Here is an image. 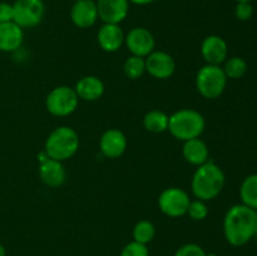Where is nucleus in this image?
<instances>
[{
  "instance_id": "f257e3e1",
  "label": "nucleus",
  "mask_w": 257,
  "mask_h": 256,
  "mask_svg": "<svg viewBox=\"0 0 257 256\" xmlns=\"http://www.w3.org/2000/svg\"><path fill=\"white\" fill-rule=\"evenodd\" d=\"M257 230V218L253 208L235 205L228 208L223 218V235L232 246H243L251 241Z\"/></svg>"
},
{
  "instance_id": "f03ea898",
  "label": "nucleus",
  "mask_w": 257,
  "mask_h": 256,
  "mask_svg": "<svg viewBox=\"0 0 257 256\" xmlns=\"http://www.w3.org/2000/svg\"><path fill=\"white\" fill-rule=\"evenodd\" d=\"M225 186V173L213 161L208 160L196 168L191 180V190L198 200L211 201L217 197Z\"/></svg>"
},
{
  "instance_id": "7ed1b4c3",
  "label": "nucleus",
  "mask_w": 257,
  "mask_h": 256,
  "mask_svg": "<svg viewBox=\"0 0 257 256\" xmlns=\"http://www.w3.org/2000/svg\"><path fill=\"white\" fill-rule=\"evenodd\" d=\"M206 127L205 117L198 110L192 108H182L170 115L168 130L171 135L178 141L200 138Z\"/></svg>"
},
{
  "instance_id": "20e7f679",
  "label": "nucleus",
  "mask_w": 257,
  "mask_h": 256,
  "mask_svg": "<svg viewBox=\"0 0 257 256\" xmlns=\"http://www.w3.org/2000/svg\"><path fill=\"white\" fill-rule=\"evenodd\" d=\"M79 145L80 141L77 131L68 125H60L49 133L45 141L44 151L49 158L64 162L78 152Z\"/></svg>"
},
{
  "instance_id": "39448f33",
  "label": "nucleus",
  "mask_w": 257,
  "mask_h": 256,
  "mask_svg": "<svg viewBox=\"0 0 257 256\" xmlns=\"http://www.w3.org/2000/svg\"><path fill=\"white\" fill-rule=\"evenodd\" d=\"M227 77L221 65L206 64L196 74L197 92L206 99H216L225 92Z\"/></svg>"
},
{
  "instance_id": "423d86ee",
  "label": "nucleus",
  "mask_w": 257,
  "mask_h": 256,
  "mask_svg": "<svg viewBox=\"0 0 257 256\" xmlns=\"http://www.w3.org/2000/svg\"><path fill=\"white\" fill-rule=\"evenodd\" d=\"M79 104V98L74 88L68 85L55 87L48 93L45 99L47 110L54 117H67L75 112Z\"/></svg>"
},
{
  "instance_id": "0eeeda50",
  "label": "nucleus",
  "mask_w": 257,
  "mask_h": 256,
  "mask_svg": "<svg viewBox=\"0 0 257 256\" xmlns=\"http://www.w3.org/2000/svg\"><path fill=\"white\" fill-rule=\"evenodd\" d=\"M12 5L13 22L23 29L38 27L44 18L45 5L43 0H15Z\"/></svg>"
},
{
  "instance_id": "6e6552de",
  "label": "nucleus",
  "mask_w": 257,
  "mask_h": 256,
  "mask_svg": "<svg viewBox=\"0 0 257 256\" xmlns=\"http://www.w3.org/2000/svg\"><path fill=\"white\" fill-rule=\"evenodd\" d=\"M191 198L183 188L168 187L158 197V208L168 217H181L187 213Z\"/></svg>"
},
{
  "instance_id": "1a4fd4ad",
  "label": "nucleus",
  "mask_w": 257,
  "mask_h": 256,
  "mask_svg": "<svg viewBox=\"0 0 257 256\" xmlns=\"http://www.w3.org/2000/svg\"><path fill=\"white\" fill-rule=\"evenodd\" d=\"M124 44L132 55L146 58L155 50L156 39L147 28L136 27L125 34Z\"/></svg>"
},
{
  "instance_id": "9d476101",
  "label": "nucleus",
  "mask_w": 257,
  "mask_h": 256,
  "mask_svg": "<svg viewBox=\"0 0 257 256\" xmlns=\"http://www.w3.org/2000/svg\"><path fill=\"white\" fill-rule=\"evenodd\" d=\"M146 59V72L155 79L165 80L176 72V62L171 54L163 50H153Z\"/></svg>"
},
{
  "instance_id": "9b49d317",
  "label": "nucleus",
  "mask_w": 257,
  "mask_h": 256,
  "mask_svg": "<svg viewBox=\"0 0 257 256\" xmlns=\"http://www.w3.org/2000/svg\"><path fill=\"white\" fill-rule=\"evenodd\" d=\"M201 54L206 64L221 65L227 59V43L220 35H208L201 43Z\"/></svg>"
},
{
  "instance_id": "f8f14e48",
  "label": "nucleus",
  "mask_w": 257,
  "mask_h": 256,
  "mask_svg": "<svg viewBox=\"0 0 257 256\" xmlns=\"http://www.w3.org/2000/svg\"><path fill=\"white\" fill-rule=\"evenodd\" d=\"M128 141L124 133L118 128L107 130L99 140V150L107 158H118L125 152Z\"/></svg>"
},
{
  "instance_id": "ddd939ff",
  "label": "nucleus",
  "mask_w": 257,
  "mask_h": 256,
  "mask_svg": "<svg viewBox=\"0 0 257 256\" xmlns=\"http://www.w3.org/2000/svg\"><path fill=\"white\" fill-rule=\"evenodd\" d=\"M98 17L103 23L120 24L130 12L128 0H97Z\"/></svg>"
},
{
  "instance_id": "4468645a",
  "label": "nucleus",
  "mask_w": 257,
  "mask_h": 256,
  "mask_svg": "<svg viewBox=\"0 0 257 256\" xmlns=\"http://www.w3.org/2000/svg\"><path fill=\"white\" fill-rule=\"evenodd\" d=\"M99 19L98 17L97 3L94 0H78L74 2L70 9V20L80 29L93 27Z\"/></svg>"
},
{
  "instance_id": "2eb2a0df",
  "label": "nucleus",
  "mask_w": 257,
  "mask_h": 256,
  "mask_svg": "<svg viewBox=\"0 0 257 256\" xmlns=\"http://www.w3.org/2000/svg\"><path fill=\"white\" fill-rule=\"evenodd\" d=\"M125 34L119 24L103 23L97 34V40L102 50L107 53H114L124 44Z\"/></svg>"
},
{
  "instance_id": "dca6fc26",
  "label": "nucleus",
  "mask_w": 257,
  "mask_h": 256,
  "mask_svg": "<svg viewBox=\"0 0 257 256\" xmlns=\"http://www.w3.org/2000/svg\"><path fill=\"white\" fill-rule=\"evenodd\" d=\"M24 42V29L14 22L0 24V52L14 53Z\"/></svg>"
},
{
  "instance_id": "f3484780",
  "label": "nucleus",
  "mask_w": 257,
  "mask_h": 256,
  "mask_svg": "<svg viewBox=\"0 0 257 256\" xmlns=\"http://www.w3.org/2000/svg\"><path fill=\"white\" fill-rule=\"evenodd\" d=\"M39 177L44 185L49 187H59L67 180V172L64 170L63 162L53 158H48L45 162L39 163Z\"/></svg>"
},
{
  "instance_id": "a211bd4d",
  "label": "nucleus",
  "mask_w": 257,
  "mask_h": 256,
  "mask_svg": "<svg viewBox=\"0 0 257 256\" xmlns=\"http://www.w3.org/2000/svg\"><path fill=\"white\" fill-rule=\"evenodd\" d=\"M74 90L79 99L85 102H94L104 94V83L95 75H85L78 80Z\"/></svg>"
},
{
  "instance_id": "6ab92c4d",
  "label": "nucleus",
  "mask_w": 257,
  "mask_h": 256,
  "mask_svg": "<svg viewBox=\"0 0 257 256\" xmlns=\"http://www.w3.org/2000/svg\"><path fill=\"white\" fill-rule=\"evenodd\" d=\"M182 155L190 165L198 167L207 162L208 157H210V151H208V146L206 145L205 141H202L201 138H193V140L183 142Z\"/></svg>"
},
{
  "instance_id": "aec40b11",
  "label": "nucleus",
  "mask_w": 257,
  "mask_h": 256,
  "mask_svg": "<svg viewBox=\"0 0 257 256\" xmlns=\"http://www.w3.org/2000/svg\"><path fill=\"white\" fill-rule=\"evenodd\" d=\"M170 115L160 109H152L143 117V127L152 133H162L168 130Z\"/></svg>"
},
{
  "instance_id": "412c9836",
  "label": "nucleus",
  "mask_w": 257,
  "mask_h": 256,
  "mask_svg": "<svg viewBox=\"0 0 257 256\" xmlns=\"http://www.w3.org/2000/svg\"><path fill=\"white\" fill-rule=\"evenodd\" d=\"M240 197L242 205L247 207L257 208V173L247 176L242 181L240 187Z\"/></svg>"
},
{
  "instance_id": "4be33fe9",
  "label": "nucleus",
  "mask_w": 257,
  "mask_h": 256,
  "mask_svg": "<svg viewBox=\"0 0 257 256\" xmlns=\"http://www.w3.org/2000/svg\"><path fill=\"white\" fill-rule=\"evenodd\" d=\"M133 241L148 245L156 236V227L151 221L141 220L133 227Z\"/></svg>"
},
{
  "instance_id": "5701e85b",
  "label": "nucleus",
  "mask_w": 257,
  "mask_h": 256,
  "mask_svg": "<svg viewBox=\"0 0 257 256\" xmlns=\"http://www.w3.org/2000/svg\"><path fill=\"white\" fill-rule=\"evenodd\" d=\"M123 72L130 79H140L146 73V59L142 57L131 54L123 64Z\"/></svg>"
},
{
  "instance_id": "b1692460",
  "label": "nucleus",
  "mask_w": 257,
  "mask_h": 256,
  "mask_svg": "<svg viewBox=\"0 0 257 256\" xmlns=\"http://www.w3.org/2000/svg\"><path fill=\"white\" fill-rule=\"evenodd\" d=\"M222 69L227 79H240L247 72V63L242 58L232 57L225 60Z\"/></svg>"
},
{
  "instance_id": "393cba45",
  "label": "nucleus",
  "mask_w": 257,
  "mask_h": 256,
  "mask_svg": "<svg viewBox=\"0 0 257 256\" xmlns=\"http://www.w3.org/2000/svg\"><path fill=\"white\" fill-rule=\"evenodd\" d=\"M186 215L190 216L193 221H202L207 217L208 215V207L206 205V201L202 200H191L190 205H188V210Z\"/></svg>"
},
{
  "instance_id": "a878e982",
  "label": "nucleus",
  "mask_w": 257,
  "mask_h": 256,
  "mask_svg": "<svg viewBox=\"0 0 257 256\" xmlns=\"http://www.w3.org/2000/svg\"><path fill=\"white\" fill-rule=\"evenodd\" d=\"M119 256H150L147 245L137 242V241H131L120 251Z\"/></svg>"
},
{
  "instance_id": "bb28decb",
  "label": "nucleus",
  "mask_w": 257,
  "mask_h": 256,
  "mask_svg": "<svg viewBox=\"0 0 257 256\" xmlns=\"http://www.w3.org/2000/svg\"><path fill=\"white\" fill-rule=\"evenodd\" d=\"M207 252L197 243H185L175 252V256H206Z\"/></svg>"
},
{
  "instance_id": "cd10ccee",
  "label": "nucleus",
  "mask_w": 257,
  "mask_h": 256,
  "mask_svg": "<svg viewBox=\"0 0 257 256\" xmlns=\"http://www.w3.org/2000/svg\"><path fill=\"white\" fill-rule=\"evenodd\" d=\"M235 15L241 22H247L253 15V7L251 3H237L235 9Z\"/></svg>"
},
{
  "instance_id": "c85d7f7f",
  "label": "nucleus",
  "mask_w": 257,
  "mask_h": 256,
  "mask_svg": "<svg viewBox=\"0 0 257 256\" xmlns=\"http://www.w3.org/2000/svg\"><path fill=\"white\" fill-rule=\"evenodd\" d=\"M13 22V5L9 3H0V24Z\"/></svg>"
},
{
  "instance_id": "c756f323",
  "label": "nucleus",
  "mask_w": 257,
  "mask_h": 256,
  "mask_svg": "<svg viewBox=\"0 0 257 256\" xmlns=\"http://www.w3.org/2000/svg\"><path fill=\"white\" fill-rule=\"evenodd\" d=\"M130 3H132V4H136V5H148V4H152V3H155L156 0H128Z\"/></svg>"
},
{
  "instance_id": "7c9ffc66",
  "label": "nucleus",
  "mask_w": 257,
  "mask_h": 256,
  "mask_svg": "<svg viewBox=\"0 0 257 256\" xmlns=\"http://www.w3.org/2000/svg\"><path fill=\"white\" fill-rule=\"evenodd\" d=\"M48 158H49V156H48V153L45 152V151H43V152H40L39 155H38V161H39V163L45 162Z\"/></svg>"
},
{
  "instance_id": "2f4dec72",
  "label": "nucleus",
  "mask_w": 257,
  "mask_h": 256,
  "mask_svg": "<svg viewBox=\"0 0 257 256\" xmlns=\"http://www.w3.org/2000/svg\"><path fill=\"white\" fill-rule=\"evenodd\" d=\"M0 256H7V250L2 243H0Z\"/></svg>"
},
{
  "instance_id": "473e14b6",
  "label": "nucleus",
  "mask_w": 257,
  "mask_h": 256,
  "mask_svg": "<svg viewBox=\"0 0 257 256\" xmlns=\"http://www.w3.org/2000/svg\"><path fill=\"white\" fill-rule=\"evenodd\" d=\"M237 3H251L252 0H236Z\"/></svg>"
},
{
  "instance_id": "72a5a7b5",
  "label": "nucleus",
  "mask_w": 257,
  "mask_h": 256,
  "mask_svg": "<svg viewBox=\"0 0 257 256\" xmlns=\"http://www.w3.org/2000/svg\"><path fill=\"white\" fill-rule=\"evenodd\" d=\"M206 256H217L216 255V253H213V252H207V255Z\"/></svg>"
},
{
  "instance_id": "f704fd0d",
  "label": "nucleus",
  "mask_w": 257,
  "mask_h": 256,
  "mask_svg": "<svg viewBox=\"0 0 257 256\" xmlns=\"http://www.w3.org/2000/svg\"><path fill=\"white\" fill-rule=\"evenodd\" d=\"M253 238H255V240L257 241V230H256V232H255V236H253Z\"/></svg>"
},
{
  "instance_id": "c9c22d12",
  "label": "nucleus",
  "mask_w": 257,
  "mask_h": 256,
  "mask_svg": "<svg viewBox=\"0 0 257 256\" xmlns=\"http://www.w3.org/2000/svg\"><path fill=\"white\" fill-rule=\"evenodd\" d=\"M255 213H256V218H257V208L255 210Z\"/></svg>"
},
{
  "instance_id": "e433bc0d",
  "label": "nucleus",
  "mask_w": 257,
  "mask_h": 256,
  "mask_svg": "<svg viewBox=\"0 0 257 256\" xmlns=\"http://www.w3.org/2000/svg\"><path fill=\"white\" fill-rule=\"evenodd\" d=\"M74 2H78V0H74Z\"/></svg>"
}]
</instances>
